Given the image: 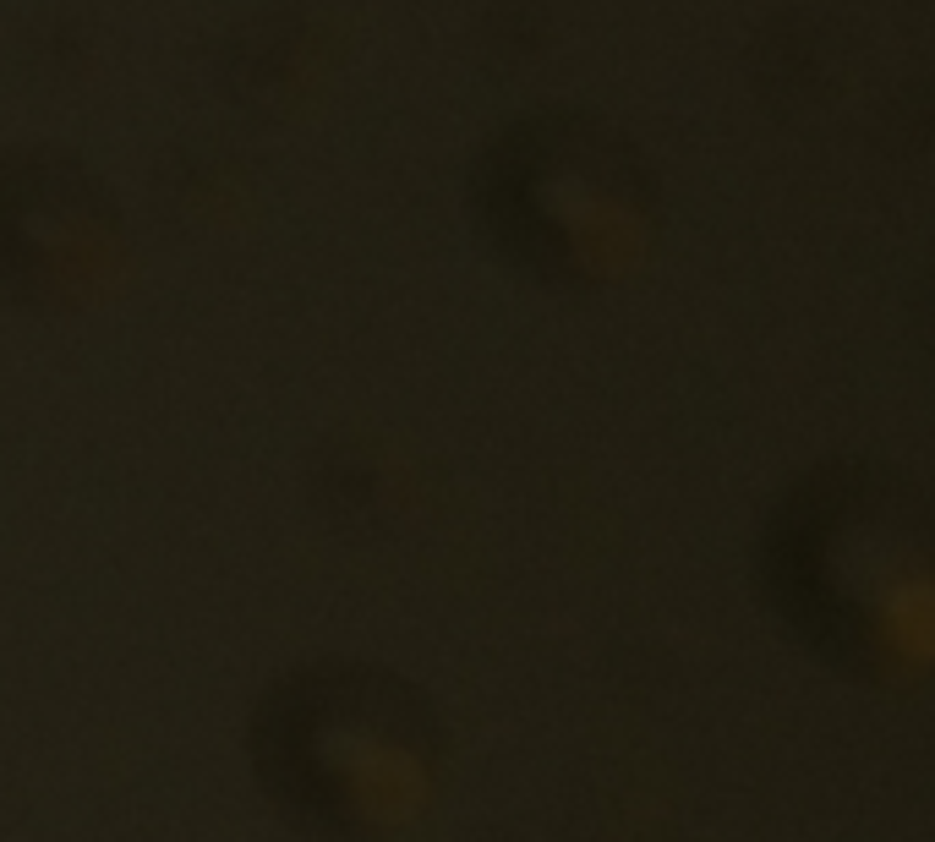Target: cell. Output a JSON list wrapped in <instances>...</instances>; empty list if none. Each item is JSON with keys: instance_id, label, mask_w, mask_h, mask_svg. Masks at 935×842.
I'll use <instances>...</instances> for the list:
<instances>
[{"instance_id": "1", "label": "cell", "mask_w": 935, "mask_h": 842, "mask_svg": "<svg viewBox=\"0 0 935 842\" xmlns=\"http://www.w3.org/2000/svg\"><path fill=\"white\" fill-rule=\"evenodd\" d=\"M257 788L290 826L334 842L389 837L438 782V717L400 673L312 657L257 695L247 722Z\"/></svg>"}, {"instance_id": "2", "label": "cell", "mask_w": 935, "mask_h": 842, "mask_svg": "<svg viewBox=\"0 0 935 842\" xmlns=\"http://www.w3.org/2000/svg\"><path fill=\"white\" fill-rule=\"evenodd\" d=\"M482 236L536 279H596L646 214L640 159L586 110H531L493 132L471 165Z\"/></svg>"}, {"instance_id": "3", "label": "cell", "mask_w": 935, "mask_h": 842, "mask_svg": "<svg viewBox=\"0 0 935 842\" xmlns=\"http://www.w3.org/2000/svg\"><path fill=\"white\" fill-rule=\"evenodd\" d=\"M132 230L115 186L55 143L0 148V301L61 318L99 307L126 274Z\"/></svg>"}]
</instances>
